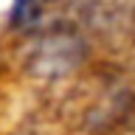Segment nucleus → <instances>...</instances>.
<instances>
[{"mask_svg": "<svg viewBox=\"0 0 135 135\" xmlns=\"http://www.w3.org/2000/svg\"><path fill=\"white\" fill-rule=\"evenodd\" d=\"M48 3H56V0H14V8H11V25L14 28H31L37 25L42 8Z\"/></svg>", "mask_w": 135, "mask_h": 135, "instance_id": "nucleus-1", "label": "nucleus"}]
</instances>
